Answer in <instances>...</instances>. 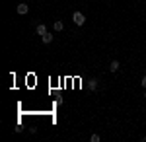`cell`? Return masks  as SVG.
<instances>
[{"mask_svg":"<svg viewBox=\"0 0 146 142\" xmlns=\"http://www.w3.org/2000/svg\"><path fill=\"white\" fill-rule=\"evenodd\" d=\"M72 22H74V25H84V23H86V16H84V14H82V12H74V14H72Z\"/></svg>","mask_w":146,"mask_h":142,"instance_id":"obj_1","label":"cell"},{"mask_svg":"<svg viewBox=\"0 0 146 142\" xmlns=\"http://www.w3.org/2000/svg\"><path fill=\"white\" fill-rule=\"evenodd\" d=\"M16 12H18L20 16H23V14H27V12H29V6H27L25 2H20V4L16 6Z\"/></svg>","mask_w":146,"mask_h":142,"instance_id":"obj_2","label":"cell"},{"mask_svg":"<svg viewBox=\"0 0 146 142\" xmlns=\"http://www.w3.org/2000/svg\"><path fill=\"white\" fill-rule=\"evenodd\" d=\"M119 68H121V64H119V60H111V64H109V72H119Z\"/></svg>","mask_w":146,"mask_h":142,"instance_id":"obj_3","label":"cell"},{"mask_svg":"<svg viewBox=\"0 0 146 142\" xmlns=\"http://www.w3.org/2000/svg\"><path fill=\"white\" fill-rule=\"evenodd\" d=\"M35 31H37V35H45V33H47V25H45V23H37Z\"/></svg>","mask_w":146,"mask_h":142,"instance_id":"obj_4","label":"cell"},{"mask_svg":"<svg viewBox=\"0 0 146 142\" xmlns=\"http://www.w3.org/2000/svg\"><path fill=\"white\" fill-rule=\"evenodd\" d=\"M41 39H43V43H45V45H49V43H53V39H55V37H53V33L47 31L45 35H41Z\"/></svg>","mask_w":146,"mask_h":142,"instance_id":"obj_5","label":"cell"},{"mask_svg":"<svg viewBox=\"0 0 146 142\" xmlns=\"http://www.w3.org/2000/svg\"><path fill=\"white\" fill-rule=\"evenodd\" d=\"M98 86H100L98 78H92V80H90V84H88V88H90V92H96V90H98Z\"/></svg>","mask_w":146,"mask_h":142,"instance_id":"obj_6","label":"cell"},{"mask_svg":"<svg viewBox=\"0 0 146 142\" xmlns=\"http://www.w3.org/2000/svg\"><path fill=\"white\" fill-rule=\"evenodd\" d=\"M53 29H55V31H62V29H64V23L60 22V20H56V22L53 23Z\"/></svg>","mask_w":146,"mask_h":142,"instance_id":"obj_7","label":"cell"},{"mask_svg":"<svg viewBox=\"0 0 146 142\" xmlns=\"http://www.w3.org/2000/svg\"><path fill=\"white\" fill-rule=\"evenodd\" d=\"M90 140H92V142H100V140H101V136L98 134V132H94V134L90 136Z\"/></svg>","mask_w":146,"mask_h":142,"instance_id":"obj_8","label":"cell"},{"mask_svg":"<svg viewBox=\"0 0 146 142\" xmlns=\"http://www.w3.org/2000/svg\"><path fill=\"white\" fill-rule=\"evenodd\" d=\"M140 86H142V88H144V90H146V74H144V76H142V80H140Z\"/></svg>","mask_w":146,"mask_h":142,"instance_id":"obj_9","label":"cell"},{"mask_svg":"<svg viewBox=\"0 0 146 142\" xmlns=\"http://www.w3.org/2000/svg\"><path fill=\"white\" fill-rule=\"evenodd\" d=\"M144 99H146V90H144Z\"/></svg>","mask_w":146,"mask_h":142,"instance_id":"obj_10","label":"cell"}]
</instances>
